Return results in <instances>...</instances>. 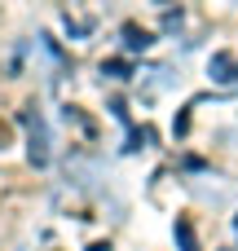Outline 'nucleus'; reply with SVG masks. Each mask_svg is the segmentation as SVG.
I'll list each match as a JSON object with an SVG mask.
<instances>
[{
	"mask_svg": "<svg viewBox=\"0 0 238 251\" xmlns=\"http://www.w3.org/2000/svg\"><path fill=\"white\" fill-rule=\"evenodd\" d=\"M177 238H181V251H199V243H194V229H190V221H177Z\"/></svg>",
	"mask_w": 238,
	"mask_h": 251,
	"instance_id": "obj_1",
	"label": "nucleus"
},
{
	"mask_svg": "<svg viewBox=\"0 0 238 251\" xmlns=\"http://www.w3.org/2000/svg\"><path fill=\"white\" fill-rule=\"evenodd\" d=\"M128 44H132V49H146V44H150V35H146V31H137V26H128Z\"/></svg>",
	"mask_w": 238,
	"mask_h": 251,
	"instance_id": "obj_2",
	"label": "nucleus"
},
{
	"mask_svg": "<svg viewBox=\"0 0 238 251\" xmlns=\"http://www.w3.org/2000/svg\"><path fill=\"white\" fill-rule=\"evenodd\" d=\"M4 141H9V128H4V124H0V146H4Z\"/></svg>",
	"mask_w": 238,
	"mask_h": 251,
	"instance_id": "obj_3",
	"label": "nucleus"
},
{
	"mask_svg": "<svg viewBox=\"0 0 238 251\" xmlns=\"http://www.w3.org/2000/svg\"><path fill=\"white\" fill-rule=\"evenodd\" d=\"M234 229H238V216H234Z\"/></svg>",
	"mask_w": 238,
	"mask_h": 251,
	"instance_id": "obj_4",
	"label": "nucleus"
}]
</instances>
